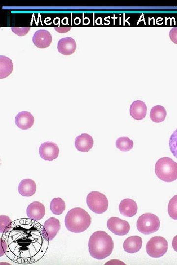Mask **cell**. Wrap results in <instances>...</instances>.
Wrapping results in <instances>:
<instances>
[{"label": "cell", "instance_id": "cell-23", "mask_svg": "<svg viewBox=\"0 0 177 265\" xmlns=\"http://www.w3.org/2000/svg\"><path fill=\"white\" fill-rule=\"evenodd\" d=\"M116 146L120 151L127 152L133 148V142L127 136H122L117 139Z\"/></svg>", "mask_w": 177, "mask_h": 265}, {"label": "cell", "instance_id": "cell-25", "mask_svg": "<svg viewBox=\"0 0 177 265\" xmlns=\"http://www.w3.org/2000/svg\"><path fill=\"white\" fill-rule=\"evenodd\" d=\"M169 144L171 153L175 158H177V129L170 136Z\"/></svg>", "mask_w": 177, "mask_h": 265}, {"label": "cell", "instance_id": "cell-5", "mask_svg": "<svg viewBox=\"0 0 177 265\" xmlns=\"http://www.w3.org/2000/svg\"><path fill=\"white\" fill-rule=\"evenodd\" d=\"M160 226V222L158 217L150 213L142 214L137 221L138 230L146 235L156 232L159 230Z\"/></svg>", "mask_w": 177, "mask_h": 265}, {"label": "cell", "instance_id": "cell-17", "mask_svg": "<svg viewBox=\"0 0 177 265\" xmlns=\"http://www.w3.org/2000/svg\"><path fill=\"white\" fill-rule=\"evenodd\" d=\"M137 203L131 199H124L121 200L119 205L120 213L126 217H132L137 212Z\"/></svg>", "mask_w": 177, "mask_h": 265}, {"label": "cell", "instance_id": "cell-19", "mask_svg": "<svg viewBox=\"0 0 177 265\" xmlns=\"http://www.w3.org/2000/svg\"><path fill=\"white\" fill-rule=\"evenodd\" d=\"M123 249L129 253L138 252L142 246V238L138 236H132L127 238L123 242Z\"/></svg>", "mask_w": 177, "mask_h": 265}, {"label": "cell", "instance_id": "cell-22", "mask_svg": "<svg viewBox=\"0 0 177 265\" xmlns=\"http://www.w3.org/2000/svg\"><path fill=\"white\" fill-rule=\"evenodd\" d=\"M50 208L54 214L60 215L65 210V203L60 197L54 198L51 201Z\"/></svg>", "mask_w": 177, "mask_h": 265}, {"label": "cell", "instance_id": "cell-15", "mask_svg": "<svg viewBox=\"0 0 177 265\" xmlns=\"http://www.w3.org/2000/svg\"><path fill=\"white\" fill-rule=\"evenodd\" d=\"M147 107L146 104L141 100H136L132 102L130 106V114L135 120H141L147 114Z\"/></svg>", "mask_w": 177, "mask_h": 265}, {"label": "cell", "instance_id": "cell-27", "mask_svg": "<svg viewBox=\"0 0 177 265\" xmlns=\"http://www.w3.org/2000/svg\"><path fill=\"white\" fill-rule=\"evenodd\" d=\"M30 27H12L11 30L17 35L19 36H25L29 31Z\"/></svg>", "mask_w": 177, "mask_h": 265}, {"label": "cell", "instance_id": "cell-13", "mask_svg": "<svg viewBox=\"0 0 177 265\" xmlns=\"http://www.w3.org/2000/svg\"><path fill=\"white\" fill-rule=\"evenodd\" d=\"M57 49L58 52L63 55H71L75 52L76 41L70 37L61 38L58 42Z\"/></svg>", "mask_w": 177, "mask_h": 265}, {"label": "cell", "instance_id": "cell-1", "mask_svg": "<svg viewBox=\"0 0 177 265\" xmlns=\"http://www.w3.org/2000/svg\"><path fill=\"white\" fill-rule=\"evenodd\" d=\"M0 256L4 254L18 264H30L40 260L46 253L49 240L43 226L30 218L13 221L2 234Z\"/></svg>", "mask_w": 177, "mask_h": 265}, {"label": "cell", "instance_id": "cell-14", "mask_svg": "<svg viewBox=\"0 0 177 265\" xmlns=\"http://www.w3.org/2000/svg\"><path fill=\"white\" fill-rule=\"evenodd\" d=\"M15 122L19 128L22 130H28L33 126L34 118L30 112L22 111L19 112L16 116Z\"/></svg>", "mask_w": 177, "mask_h": 265}, {"label": "cell", "instance_id": "cell-9", "mask_svg": "<svg viewBox=\"0 0 177 265\" xmlns=\"http://www.w3.org/2000/svg\"><path fill=\"white\" fill-rule=\"evenodd\" d=\"M59 152V148L57 144L51 141L42 143L39 148L40 157L46 161H52L57 159Z\"/></svg>", "mask_w": 177, "mask_h": 265}, {"label": "cell", "instance_id": "cell-21", "mask_svg": "<svg viewBox=\"0 0 177 265\" xmlns=\"http://www.w3.org/2000/svg\"><path fill=\"white\" fill-rule=\"evenodd\" d=\"M167 113L164 106L157 105L152 107L150 112V118L152 121L160 123L164 121Z\"/></svg>", "mask_w": 177, "mask_h": 265}, {"label": "cell", "instance_id": "cell-4", "mask_svg": "<svg viewBox=\"0 0 177 265\" xmlns=\"http://www.w3.org/2000/svg\"><path fill=\"white\" fill-rule=\"evenodd\" d=\"M155 173L165 182H173L177 179V163L170 158H161L155 163Z\"/></svg>", "mask_w": 177, "mask_h": 265}, {"label": "cell", "instance_id": "cell-3", "mask_svg": "<svg viewBox=\"0 0 177 265\" xmlns=\"http://www.w3.org/2000/svg\"><path fill=\"white\" fill-rule=\"evenodd\" d=\"M91 222L90 216L87 211L80 208L71 209L66 214L64 219L66 228L73 233H81L86 231Z\"/></svg>", "mask_w": 177, "mask_h": 265}, {"label": "cell", "instance_id": "cell-24", "mask_svg": "<svg viewBox=\"0 0 177 265\" xmlns=\"http://www.w3.org/2000/svg\"><path fill=\"white\" fill-rule=\"evenodd\" d=\"M168 212L170 217L177 220V195L174 196L169 201Z\"/></svg>", "mask_w": 177, "mask_h": 265}, {"label": "cell", "instance_id": "cell-6", "mask_svg": "<svg viewBox=\"0 0 177 265\" xmlns=\"http://www.w3.org/2000/svg\"><path fill=\"white\" fill-rule=\"evenodd\" d=\"M86 202L89 209L97 214L105 212L108 207V200L106 196L96 191H91L88 194Z\"/></svg>", "mask_w": 177, "mask_h": 265}, {"label": "cell", "instance_id": "cell-16", "mask_svg": "<svg viewBox=\"0 0 177 265\" xmlns=\"http://www.w3.org/2000/svg\"><path fill=\"white\" fill-rule=\"evenodd\" d=\"M93 145L92 137L87 133H83L75 138L76 148L82 152H88Z\"/></svg>", "mask_w": 177, "mask_h": 265}, {"label": "cell", "instance_id": "cell-2", "mask_svg": "<svg viewBox=\"0 0 177 265\" xmlns=\"http://www.w3.org/2000/svg\"><path fill=\"white\" fill-rule=\"evenodd\" d=\"M88 251L93 258L102 260L110 255L114 242L110 236L103 231L92 233L88 242Z\"/></svg>", "mask_w": 177, "mask_h": 265}, {"label": "cell", "instance_id": "cell-8", "mask_svg": "<svg viewBox=\"0 0 177 265\" xmlns=\"http://www.w3.org/2000/svg\"><path fill=\"white\" fill-rule=\"evenodd\" d=\"M107 226L111 232L118 236L127 235L130 230L129 223L118 217H110L107 221Z\"/></svg>", "mask_w": 177, "mask_h": 265}, {"label": "cell", "instance_id": "cell-18", "mask_svg": "<svg viewBox=\"0 0 177 265\" xmlns=\"http://www.w3.org/2000/svg\"><path fill=\"white\" fill-rule=\"evenodd\" d=\"M18 190L22 196L30 197L35 193L36 185L35 182L30 179H23L18 185Z\"/></svg>", "mask_w": 177, "mask_h": 265}, {"label": "cell", "instance_id": "cell-20", "mask_svg": "<svg viewBox=\"0 0 177 265\" xmlns=\"http://www.w3.org/2000/svg\"><path fill=\"white\" fill-rule=\"evenodd\" d=\"M13 64L12 60L8 57L0 56V79H4L8 77L12 73Z\"/></svg>", "mask_w": 177, "mask_h": 265}, {"label": "cell", "instance_id": "cell-29", "mask_svg": "<svg viewBox=\"0 0 177 265\" xmlns=\"http://www.w3.org/2000/svg\"><path fill=\"white\" fill-rule=\"evenodd\" d=\"M172 246L174 250L177 252V235L173 238L172 241Z\"/></svg>", "mask_w": 177, "mask_h": 265}, {"label": "cell", "instance_id": "cell-26", "mask_svg": "<svg viewBox=\"0 0 177 265\" xmlns=\"http://www.w3.org/2000/svg\"><path fill=\"white\" fill-rule=\"evenodd\" d=\"M11 221L9 217L5 215L0 216V232L2 234L11 226Z\"/></svg>", "mask_w": 177, "mask_h": 265}, {"label": "cell", "instance_id": "cell-28", "mask_svg": "<svg viewBox=\"0 0 177 265\" xmlns=\"http://www.w3.org/2000/svg\"><path fill=\"white\" fill-rule=\"evenodd\" d=\"M169 37L174 43L177 44V27L172 28L169 32Z\"/></svg>", "mask_w": 177, "mask_h": 265}, {"label": "cell", "instance_id": "cell-12", "mask_svg": "<svg viewBox=\"0 0 177 265\" xmlns=\"http://www.w3.org/2000/svg\"><path fill=\"white\" fill-rule=\"evenodd\" d=\"M60 228L59 221L56 218L52 217L46 220L43 225V229L48 239L52 240L56 236Z\"/></svg>", "mask_w": 177, "mask_h": 265}, {"label": "cell", "instance_id": "cell-10", "mask_svg": "<svg viewBox=\"0 0 177 265\" xmlns=\"http://www.w3.org/2000/svg\"><path fill=\"white\" fill-rule=\"evenodd\" d=\"M32 40L36 47L43 49L50 46L52 41V36L48 30L40 29L34 32Z\"/></svg>", "mask_w": 177, "mask_h": 265}, {"label": "cell", "instance_id": "cell-11", "mask_svg": "<svg viewBox=\"0 0 177 265\" xmlns=\"http://www.w3.org/2000/svg\"><path fill=\"white\" fill-rule=\"evenodd\" d=\"M27 216L33 220H41L45 214L44 205L39 201H34L30 204L27 208Z\"/></svg>", "mask_w": 177, "mask_h": 265}, {"label": "cell", "instance_id": "cell-7", "mask_svg": "<svg viewBox=\"0 0 177 265\" xmlns=\"http://www.w3.org/2000/svg\"><path fill=\"white\" fill-rule=\"evenodd\" d=\"M168 247L167 241L162 237L155 236L151 238L146 245L147 254L152 258H159L167 252Z\"/></svg>", "mask_w": 177, "mask_h": 265}]
</instances>
